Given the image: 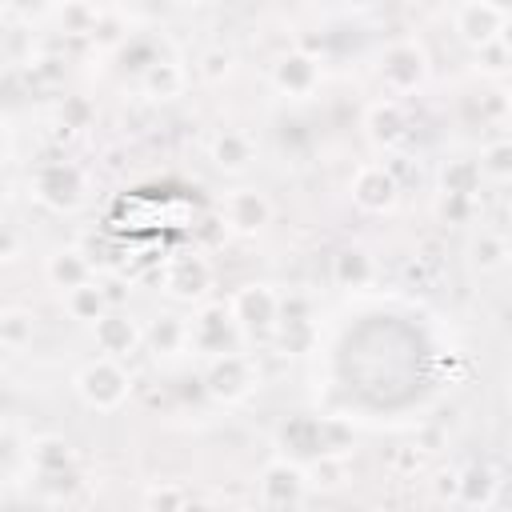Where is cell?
Masks as SVG:
<instances>
[{"instance_id":"obj_1","label":"cell","mask_w":512,"mask_h":512,"mask_svg":"<svg viewBox=\"0 0 512 512\" xmlns=\"http://www.w3.org/2000/svg\"><path fill=\"white\" fill-rule=\"evenodd\" d=\"M88 172L76 160H44L28 172V196L48 212H76L88 200Z\"/></svg>"},{"instance_id":"obj_2","label":"cell","mask_w":512,"mask_h":512,"mask_svg":"<svg viewBox=\"0 0 512 512\" xmlns=\"http://www.w3.org/2000/svg\"><path fill=\"white\" fill-rule=\"evenodd\" d=\"M204 392L216 404H244L256 388H260V364L252 352L228 348L216 356H204V372H200Z\"/></svg>"},{"instance_id":"obj_3","label":"cell","mask_w":512,"mask_h":512,"mask_svg":"<svg viewBox=\"0 0 512 512\" xmlns=\"http://www.w3.org/2000/svg\"><path fill=\"white\" fill-rule=\"evenodd\" d=\"M72 392H76L80 404L92 408V412H116V408L132 396V372L124 368V360L96 356V360H88V364L76 368Z\"/></svg>"},{"instance_id":"obj_4","label":"cell","mask_w":512,"mask_h":512,"mask_svg":"<svg viewBox=\"0 0 512 512\" xmlns=\"http://www.w3.org/2000/svg\"><path fill=\"white\" fill-rule=\"evenodd\" d=\"M244 340L228 300H200L196 312L188 316V352L196 356H216V352H228Z\"/></svg>"},{"instance_id":"obj_5","label":"cell","mask_w":512,"mask_h":512,"mask_svg":"<svg viewBox=\"0 0 512 512\" xmlns=\"http://www.w3.org/2000/svg\"><path fill=\"white\" fill-rule=\"evenodd\" d=\"M428 72H432L428 48H424L416 36L392 40V44L384 48V56H380V84H384V92L396 96V100L408 96V92H416V88H424Z\"/></svg>"},{"instance_id":"obj_6","label":"cell","mask_w":512,"mask_h":512,"mask_svg":"<svg viewBox=\"0 0 512 512\" xmlns=\"http://www.w3.org/2000/svg\"><path fill=\"white\" fill-rule=\"evenodd\" d=\"M228 308H232V316H236L244 336L272 340L276 320H280V292L272 284H240V288H232Z\"/></svg>"},{"instance_id":"obj_7","label":"cell","mask_w":512,"mask_h":512,"mask_svg":"<svg viewBox=\"0 0 512 512\" xmlns=\"http://www.w3.org/2000/svg\"><path fill=\"white\" fill-rule=\"evenodd\" d=\"M256 500L264 508H296L308 500V476L304 464L292 456H272L256 476Z\"/></svg>"},{"instance_id":"obj_8","label":"cell","mask_w":512,"mask_h":512,"mask_svg":"<svg viewBox=\"0 0 512 512\" xmlns=\"http://www.w3.org/2000/svg\"><path fill=\"white\" fill-rule=\"evenodd\" d=\"M268 80L288 100H312L320 92V84H324V64L304 48H288V52H280L272 60Z\"/></svg>"},{"instance_id":"obj_9","label":"cell","mask_w":512,"mask_h":512,"mask_svg":"<svg viewBox=\"0 0 512 512\" xmlns=\"http://www.w3.org/2000/svg\"><path fill=\"white\" fill-rule=\"evenodd\" d=\"M212 264H208V256H200L196 248H188V252H176V256H168L164 260V292L172 296V300H180V304H200V300H208L212 296Z\"/></svg>"},{"instance_id":"obj_10","label":"cell","mask_w":512,"mask_h":512,"mask_svg":"<svg viewBox=\"0 0 512 512\" xmlns=\"http://www.w3.org/2000/svg\"><path fill=\"white\" fill-rule=\"evenodd\" d=\"M348 192H352V204L360 212H368V216H384V212H392L400 204V180L380 160L360 164L352 172V180H348Z\"/></svg>"},{"instance_id":"obj_11","label":"cell","mask_w":512,"mask_h":512,"mask_svg":"<svg viewBox=\"0 0 512 512\" xmlns=\"http://www.w3.org/2000/svg\"><path fill=\"white\" fill-rule=\"evenodd\" d=\"M220 216L232 236H260L272 224V200H268V192H260L252 184H240V188L224 192Z\"/></svg>"},{"instance_id":"obj_12","label":"cell","mask_w":512,"mask_h":512,"mask_svg":"<svg viewBox=\"0 0 512 512\" xmlns=\"http://www.w3.org/2000/svg\"><path fill=\"white\" fill-rule=\"evenodd\" d=\"M92 344L100 356H112V360H132L140 348H144V324L132 316V312H120V308H108L96 324H92Z\"/></svg>"},{"instance_id":"obj_13","label":"cell","mask_w":512,"mask_h":512,"mask_svg":"<svg viewBox=\"0 0 512 512\" xmlns=\"http://www.w3.org/2000/svg\"><path fill=\"white\" fill-rule=\"evenodd\" d=\"M360 128H364V136H368V144L376 152H396L408 140V132H412L408 128V112H404V104L396 96L372 100L364 108V116H360Z\"/></svg>"},{"instance_id":"obj_14","label":"cell","mask_w":512,"mask_h":512,"mask_svg":"<svg viewBox=\"0 0 512 512\" xmlns=\"http://www.w3.org/2000/svg\"><path fill=\"white\" fill-rule=\"evenodd\" d=\"M504 28H508V12L492 8L488 0H460L456 12H452V32L472 52L484 48V44H492L496 36H504Z\"/></svg>"},{"instance_id":"obj_15","label":"cell","mask_w":512,"mask_h":512,"mask_svg":"<svg viewBox=\"0 0 512 512\" xmlns=\"http://www.w3.org/2000/svg\"><path fill=\"white\" fill-rule=\"evenodd\" d=\"M208 160L224 176H244L256 164V144H252V136L244 128H220L208 140Z\"/></svg>"},{"instance_id":"obj_16","label":"cell","mask_w":512,"mask_h":512,"mask_svg":"<svg viewBox=\"0 0 512 512\" xmlns=\"http://www.w3.org/2000/svg\"><path fill=\"white\" fill-rule=\"evenodd\" d=\"M184 88H188V68H184L176 56L156 52V56L148 60V68L140 72V92H144L148 100H156V104H168V100L184 96Z\"/></svg>"},{"instance_id":"obj_17","label":"cell","mask_w":512,"mask_h":512,"mask_svg":"<svg viewBox=\"0 0 512 512\" xmlns=\"http://www.w3.org/2000/svg\"><path fill=\"white\" fill-rule=\"evenodd\" d=\"M92 276H96V268H92V260H88V252L80 244H60V248H52L44 256V280L56 292H68V288H76V284H84Z\"/></svg>"},{"instance_id":"obj_18","label":"cell","mask_w":512,"mask_h":512,"mask_svg":"<svg viewBox=\"0 0 512 512\" xmlns=\"http://www.w3.org/2000/svg\"><path fill=\"white\" fill-rule=\"evenodd\" d=\"M500 496V472L492 464H468L456 468V508H492Z\"/></svg>"},{"instance_id":"obj_19","label":"cell","mask_w":512,"mask_h":512,"mask_svg":"<svg viewBox=\"0 0 512 512\" xmlns=\"http://www.w3.org/2000/svg\"><path fill=\"white\" fill-rule=\"evenodd\" d=\"M144 348L156 360H176L188 352V316L176 312H160L144 324Z\"/></svg>"},{"instance_id":"obj_20","label":"cell","mask_w":512,"mask_h":512,"mask_svg":"<svg viewBox=\"0 0 512 512\" xmlns=\"http://www.w3.org/2000/svg\"><path fill=\"white\" fill-rule=\"evenodd\" d=\"M60 304H64V312H68V320H76V324H96L108 308H112V300H108V292H104V284L92 276V280H84V284H76V288H68V292H60Z\"/></svg>"},{"instance_id":"obj_21","label":"cell","mask_w":512,"mask_h":512,"mask_svg":"<svg viewBox=\"0 0 512 512\" xmlns=\"http://www.w3.org/2000/svg\"><path fill=\"white\" fill-rule=\"evenodd\" d=\"M376 280V260L368 256V248L360 244H344L336 256H332V284L336 288H368Z\"/></svg>"},{"instance_id":"obj_22","label":"cell","mask_w":512,"mask_h":512,"mask_svg":"<svg viewBox=\"0 0 512 512\" xmlns=\"http://www.w3.org/2000/svg\"><path fill=\"white\" fill-rule=\"evenodd\" d=\"M480 184H484V180H480L476 160L456 156V160H444V164H440L436 188H440V196H444V200H476Z\"/></svg>"},{"instance_id":"obj_23","label":"cell","mask_w":512,"mask_h":512,"mask_svg":"<svg viewBox=\"0 0 512 512\" xmlns=\"http://www.w3.org/2000/svg\"><path fill=\"white\" fill-rule=\"evenodd\" d=\"M40 332V316L32 308H20V304H8L0 308V348L4 352H24Z\"/></svg>"},{"instance_id":"obj_24","label":"cell","mask_w":512,"mask_h":512,"mask_svg":"<svg viewBox=\"0 0 512 512\" xmlns=\"http://www.w3.org/2000/svg\"><path fill=\"white\" fill-rule=\"evenodd\" d=\"M72 464H76V452L64 436H40L32 444V468H36L40 480H60Z\"/></svg>"},{"instance_id":"obj_25","label":"cell","mask_w":512,"mask_h":512,"mask_svg":"<svg viewBox=\"0 0 512 512\" xmlns=\"http://www.w3.org/2000/svg\"><path fill=\"white\" fill-rule=\"evenodd\" d=\"M468 264H472L480 276L504 272V264H508V240H504V232L480 228V232L472 236V244H468Z\"/></svg>"},{"instance_id":"obj_26","label":"cell","mask_w":512,"mask_h":512,"mask_svg":"<svg viewBox=\"0 0 512 512\" xmlns=\"http://www.w3.org/2000/svg\"><path fill=\"white\" fill-rule=\"evenodd\" d=\"M304 476H308V492H336V488L348 484V456H340V452H316L304 464Z\"/></svg>"},{"instance_id":"obj_27","label":"cell","mask_w":512,"mask_h":512,"mask_svg":"<svg viewBox=\"0 0 512 512\" xmlns=\"http://www.w3.org/2000/svg\"><path fill=\"white\" fill-rule=\"evenodd\" d=\"M232 72H236V52H232V48H224V44L200 48V56H196V76H200L204 84L220 88V84L232 80Z\"/></svg>"},{"instance_id":"obj_28","label":"cell","mask_w":512,"mask_h":512,"mask_svg":"<svg viewBox=\"0 0 512 512\" xmlns=\"http://www.w3.org/2000/svg\"><path fill=\"white\" fill-rule=\"evenodd\" d=\"M476 168H480V180H492V184H504L512 176V144L504 136L488 140L476 156Z\"/></svg>"},{"instance_id":"obj_29","label":"cell","mask_w":512,"mask_h":512,"mask_svg":"<svg viewBox=\"0 0 512 512\" xmlns=\"http://www.w3.org/2000/svg\"><path fill=\"white\" fill-rule=\"evenodd\" d=\"M60 24H64V32H96L100 8L88 4V0H64L60 4Z\"/></svg>"},{"instance_id":"obj_30","label":"cell","mask_w":512,"mask_h":512,"mask_svg":"<svg viewBox=\"0 0 512 512\" xmlns=\"http://www.w3.org/2000/svg\"><path fill=\"white\" fill-rule=\"evenodd\" d=\"M192 500H196L192 488H184V484H176V480L144 488V508H188Z\"/></svg>"},{"instance_id":"obj_31","label":"cell","mask_w":512,"mask_h":512,"mask_svg":"<svg viewBox=\"0 0 512 512\" xmlns=\"http://www.w3.org/2000/svg\"><path fill=\"white\" fill-rule=\"evenodd\" d=\"M476 60H480V68H484V72L500 76V72L508 68V64H504V60H508V44H504V36H496V40H492V44H484V48H476Z\"/></svg>"},{"instance_id":"obj_32","label":"cell","mask_w":512,"mask_h":512,"mask_svg":"<svg viewBox=\"0 0 512 512\" xmlns=\"http://www.w3.org/2000/svg\"><path fill=\"white\" fill-rule=\"evenodd\" d=\"M432 492H436L440 504H452V496H456V468H440L436 480H432Z\"/></svg>"},{"instance_id":"obj_33","label":"cell","mask_w":512,"mask_h":512,"mask_svg":"<svg viewBox=\"0 0 512 512\" xmlns=\"http://www.w3.org/2000/svg\"><path fill=\"white\" fill-rule=\"evenodd\" d=\"M20 248H24L20 232H16L12 224H0V260H16V256H20Z\"/></svg>"},{"instance_id":"obj_34","label":"cell","mask_w":512,"mask_h":512,"mask_svg":"<svg viewBox=\"0 0 512 512\" xmlns=\"http://www.w3.org/2000/svg\"><path fill=\"white\" fill-rule=\"evenodd\" d=\"M420 464H424V456H420L416 448H400V452H396V460H392V468H396V472H416Z\"/></svg>"},{"instance_id":"obj_35","label":"cell","mask_w":512,"mask_h":512,"mask_svg":"<svg viewBox=\"0 0 512 512\" xmlns=\"http://www.w3.org/2000/svg\"><path fill=\"white\" fill-rule=\"evenodd\" d=\"M12 156V132H8V120L0 116V164H8Z\"/></svg>"},{"instance_id":"obj_36","label":"cell","mask_w":512,"mask_h":512,"mask_svg":"<svg viewBox=\"0 0 512 512\" xmlns=\"http://www.w3.org/2000/svg\"><path fill=\"white\" fill-rule=\"evenodd\" d=\"M344 4H348V8H372L376 0H344Z\"/></svg>"},{"instance_id":"obj_37","label":"cell","mask_w":512,"mask_h":512,"mask_svg":"<svg viewBox=\"0 0 512 512\" xmlns=\"http://www.w3.org/2000/svg\"><path fill=\"white\" fill-rule=\"evenodd\" d=\"M492 8H500V12H508V0H488Z\"/></svg>"},{"instance_id":"obj_38","label":"cell","mask_w":512,"mask_h":512,"mask_svg":"<svg viewBox=\"0 0 512 512\" xmlns=\"http://www.w3.org/2000/svg\"><path fill=\"white\" fill-rule=\"evenodd\" d=\"M172 4H184V8H192V4H204V0H172Z\"/></svg>"},{"instance_id":"obj_39","label":"cell","mask_w":512,"mask_h":512,"mask_svg":"<svg viewBox=\"0 0 512 512\" xmlns=\"http://www.w3.org/2000/svg\"><path fill=\"white\" fill-rule=\"evenodd\" d=\"M12 8V0H0V12H8Z\"/></svg>"}]
</instances>
